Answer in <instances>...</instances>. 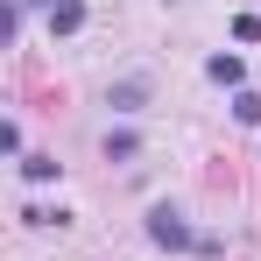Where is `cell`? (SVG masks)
Segmentation results:
<instances>
[{"label":"cell","instance_id":"cell-1","mask_svg":"<svg viewBox=\"0 0 261 261\" xmlns=\"http://www.w3.org/2000/svg\"><path fill=\"white\" fill-rule=\"evenodd\" d=\"M148 240H155V247H205V233H191L176 205H155V212H148Z\"/></svg>","mask_w":261,"mask_h":261},{"label":"cell","instance_id":"cell-7","mask_svg":"<svg viewBox=\"0 0 261 261\" xmlns=\"http://www.w3.org/2000/svg\"><path fill=\"white\" fill-rule=\"evenodd\" d=\"M233 113H240L247 127H261V92H240V99H233Z\"/></svg>","mask_w":261,"mask_h":261},{"label":"cell","instance_id":"cell-4","mask_svg":"<svg viewBox=\"0 0 261 261\" xmlns=\"http://www.w3.org/2000/svg\"><path fill=\"white\" fill-rule=\"evenodd\" d=\"M21 176H29V184H49V176H57V155H21Z\"/></svg>","mask_w":261,"mask_h":261},{"label":"cell","instance_id":"cell-2","mask_svg":"<svg viewBox=\"0 0 261 261\" xmlns=\"http://www.w3.org/2000/svg\"><path fill=\"white\" fill-rule=\"evenodd\" d=\"M85 29V0H49V36H78Z\"/></svg>","mask_w":261,"mask_h":261},{"label":"cell","instance_id":"cell-5","mask_svg":"<svg viewBox=\"0 0 261 261\" xmlns=\"http://www.w3.org/2000/svg\"><path fill=\"white\" fill-rule=\"evenodd\" d=\"M141 99H148V85H141V78H127V85H113V106H120V113H134Z\"/></svg>","mask_w":261,"mask_h":261},{"label":"cell","instance_id":"cell-6","mask_svg":"<svg viewBox=\"0 0 261 261\" xmlns=\"http://www.w3.org/2000/svg\"><path fill=\"white\" fill-rule=\"evenodd\" d=\"M205 71H212L219 85H240V57H212V64H205Z\"/></svg>","mask_w":261,"mask_h":261},{"label":"cell","instance_id":"cell-3","mask_svg":"<svg viewBox=\"0 0 261 261\" xmlns=\"http://www.w3.org/2000/svg\"><path fill=\"white\" fill-rule=\"evenodd\" d=\"M106 155H113V163H134V155H141V134H134V127H113V134H106Z\"/></svg>","mask_w":261,"mask_h":261}]
</instances>
